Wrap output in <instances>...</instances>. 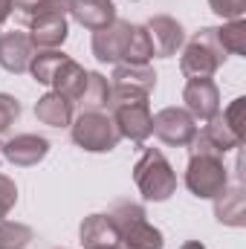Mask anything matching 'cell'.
I'll return each mask as SVG.
<instances>
[{
	"label": "cell",
	"instance_id": "2e32d148",
	"mask_svg": "<svg viewBox=\"0 0 246 249\" xmlns=\"http://www.w3.org/2000/svg\"><path fill=\"white\" fill-rule=\"evenodd\" d=\"M78 235H81L84 249L119 247V229H116V223H113L110 214H90V217H84Z\"/></svg>",
	"mask_w": 246,
	"mask_h": 249
},
{
	"label": "cell",
	"instance_id": "30bf717a",
	"mask_svg": "<svg viewBox=\"0 0 246 249\" xmlns=\"http://www.w3.org/2000/svg\"><path fill=\"white\" fill-rule=\"evenodd\" d=\"M183 102L185 110L200 122H209L211 116L220 113V90L211 78H188L183 90Z\"/></svg>",
	"mask_w": 246,
	"mask_h": 249
},
{
	"label": "cell",
	"instance_id": "9a60e30c",
	"mask_svg": "<svg viewBox=\"0 0 246 249\" xmlns=\"http://www.w3.org/2000/svg\"><path fill=\"white\" fill-rule=\"evenodd\" d=\"M29 41L35 50H58L67 35H70V26H67V15H41L35 20H29Z\"/></svg>",
	"mask_w": 246,
	"mask_h": 249
},
{
	"label": "cell",
	"instance_id": "1f68e13d",
	"mask_svg": "<svg viewBox=\"0 0 246 249\" xmlns=\"http://www.w3.org/2000/svg\"><path fill=\"white\" fill-rule=\"evenodd\" d=\"M35 3H38V0H15V12H18V15H23V12H26V9H32Z\"/></svg>",
	"mask_w": 246,
	"mask_h": 249
},
{
	"label": "cell",
	"instance_id": "d6986e66",
	"mask_svg": "<svg viewBox=\"0 0 246 249\" xmlns=\"http://www.w3.org/2000/svg\"><path fill=\"white\" fill-rule=\"evenodd\" d=\"M35 119L50 127H67V124H72V102L58 93H47L35 105Z\"/></svg>",
	"mask_w": 246,
	"mask_h": 249
},
{
	"label": "cell",
	"instance_id": "277c9868",
	"mask_svg": "<svg viewBox=\"0 0 246 249\" xmlns=\"http://www.w3.org/2000/svg\"><path fill=\"white\" fill-rule=\"evenodd\" d=\"M70 133H72V142L90 154H107L122 139L113 116L105 110H81L78 116H72Z\"/></svg>",
	"mask_w": 246,
	"mask_h": 249
},
{
	"label": "cell",
	"instance_id": "f546056e",
	"mask_svg": "<svg viewBox=\"0 0 246 249\" xmlns=\"http://www.w3.org/2000/svg\"><path fill=\"white\" fill-rule=\"evenodd\" d=\"M15 203H18V186H15V180L6 177V174H0V212L9 214L15 209Z\"/></svg>",
	"mask_w": 246,
	"mask_h": 249
},
{
	"label": "cell",
	"instance_id": "8fae6325",
	"mask_svg": "<svg viewBox=\"0 0 246 249\" xmlns=\"http://www.w3.org/2000/svg\"><path fill=\"white\" fill-rule=\"evenodd\" d=\"M50 154V142L38 133H18L6 145H0V157L15 168H32Z\"/></svg>",
	"mask_w": 246,
	"mask_h": 249
},
{
	"label": "cell",
	"instance_id": "f1b7e54d",
	"mask_svg": "<svg viewBox=\"0 0 246 249\" xmlns=\"http://www.w3.org/2000/svg\"><path fill=\"white\" fill-rule=\"evenodd\" d=\"M244 107H246V99H235L226 110H223V119L229 122V127L244 139L246 136V127H244Z\"/></svg>",
	"mask_w": 246,
	"mask_h": 249
},
{
	"label": "cell",
	"instance_id": "4316f807",
	"mask_svg": "<svg viewBox=\"0 0 246 249\" xmlns=\"http://www.w3.org/2000/svg\"><path fill=\"white\" fill-rule=\"evenodd\" d=\"M20 119V102L9 93H0V136Z\"/></svg>",
	"mask_w": 246,
	"mask_h": 249
},
{
	"label": "cell",
	"instance_id": "ba28073f",
	"mask_svg": "<svg viewBox=\"0 0 246 249\" xmlns=\"http://www.w3.org/2000/svg\"><path fill=\"white\" fill-rule=\"evenodd\" d=\"M154 133L171 148H188L197 133V119L185 107H165L154 116Z\"/></svg>",
	"mask_w": 246,
	"mask_h": 249
},
{
	"label": "cell",
	"instance_id": "4dcf8cb0",
	"mask_svg": "<svg viewBox=\"0 0 246 249\" xmlns=\"http://www.w3.org/2000/svg\"><path fill=\"white\" fill-rule=\"evenodd\" d=\"M12 12H15V0H0V26L12 18Z\"/></svg>",
	"mask_w": 246,
	"mask_h": 249
},
{
	"label": "cell",
	"instance_id": "603a6c76",
	"mask_svg": "<svg viewBox=\"0 0 246 249\" xmlns=\"http://www.w3.org/2000/svg\"><path fill=\"white\" fill-rule=\"evenodd\" d=\"M154 58V47H151V35L145 26L130 23V35H127V50H124L122 64H148Z\"/></svg>",
	"mask_w": 246,
	"mask_h": 249
},
{
	"label": "cell",
	"instance_id": "d6a6232c",
	"mask_svg": "<svg viewBox=\"0 0 246 249\" xmlns=\"http://www.w3.org/2000/svg\"><path fill=\"white\" fill-rule=\"evenodd\" d=\"M180 249H206V247H203L200 241H185V244H183Z\"/></svg>",
	"mask_w": 246,
	"mask_h": 249
},
{
	"label": "cell",
	"instance_id": "d4e9b609",
	"mask_svg": "<svg viewBox=\"0 0 246 249\" xmlns=\"http://www.w3.org/2000/svg\"><path fill=\"white\" fill-rule=\"evenodd\" d=\"M35 232L18 220H0V249H26Z\"/></svg>",
	"mask_w": 246,
	"mask_h": 249
},
{
	"label": "cell",
	"instance_id": "7402d4cb",
	"mask_svg": "<svg viewBox=\"0 0 246 249\" xmlns=\"http://www.w3.org/2000/svg\"><path fill=\"white\" fill-rule=\"evenodd\" d=\"M70 55H64L61 50H38L29 61V72L38 84H53L55 72L61 70V64L67 61Z\"/></svg>",
	"mask_w": 246,
	"mask_h": 249
},
{
	"label": "cell",
	"instance_id": "5bb4252c",
	"mask_svg": "<svg viewBox=\"0 0 246 249\" xmlns=\"http://www.w3.org/2000/svg\"><path fill=\"white\" fill-rule=\"evenodd\" d=\"M35 55V47L26 32H0V67L12 75L29 72V61Z\"/></svg>",
	"mask_w": 246,
	"mask_h": 249
},
{
	"label": "cell",
	"instance_id": "6da1fadb",
	"mask_svg": "<svg viewBox=\"0 0 246 249\" xmlns=\"http://www.w3.org/2000/svg\"><path fill=\"white\" fill-rule=\"evenodd\" d=\"M133 183L145 200L165 203L177 191V174L159 148H145V154L133 165Z\"/></svg>",
	"mask_w": 246,
	"mask_h": 249
},
{
	"label": "cell",
	"instance_id": "52a82bcc",
	"mask_svg": "<svg viewBox=\"0 0 246 249\" xmlns=\"http://www.w3.org/2000/svg\"><path fill=\"white\" fill-rule=\"evenodd\" d=\"M241 145H244V139L229 127V122L223 119V113H217V116H211L206 122L203 130L194 133L191 154H214V157H223V154H229V151H235Z\"/></svg>",
	"mask_w": 246,
	"mask_h": 249
},
{
	"label": "cell",
	"instance_id": "cb8c5ba5",
	"mask_svg": "<svg viewBox=\"0 0 246 249\" xmlns=\"http://www.w3.org/2000/svg\"><path fill=\"white\" fill-rule=\"evenodd\" d=\"M217 41L226 50V55H244L246 53V20H226L223 26H217Z\"/></svg>",
	"mask_w": 246,
	"mask_h": 249
},
{
	"label": "cell",
	"instance_id": "ac0fdd59",
	"mask_svg": "<svg viewBox=\"0 0 246 249\" xmlns=\"http://www.w3.org/2000/svg\"><path fill=\"white\" fill-rule=\"evenodd\" d=\"M214 217H217L223 226H235V229L246 226V194H244V186H235V188L226 186L217 197H214Z\"/></svg>",
	"mask_w": 246,
	"mask_h": 249
},
{
	"label": "cell",
	"instance_id": "7a4b0ae2",
	"mask_svg": "<svg viewBox=\"0 0 246 249\" xmlns=\"http://www.w3.org/2000/svg\"><path fill=\"white\" fill-rule=\"evenodd\" d=\"M226 58L229 55L217 41V26H203L185 44L183 55H180V70L188 78H211Z\"/></svg>",
	"mask_w": 246,
	"mask_h": 249
},
{
	"label": "cell",
	"instance_id": "9c48e42d",
	"mask_svg": "<svg viewBox=\"0 0 246 249\" xmlns=\"http://www.w3.org/2000/svg\"><path fill=\"white\" fill-rule=\"evenodd\" d=\"M113 122L119 136L130 139V142H145L151 133H154V116H151V107L148 102H127V105H113Z\"/></svg>",
	"mask_w": 246,
	"mask_h": 249
},
{
	"label": "cell",
	"instance_id": "7c38bea8",
	"mask_svg": "<svg viewBox=\"0 0 246 249\" xmlns=\"http://www.w3.org/2000/svg\"><path fill=\"white\" fill-rule=\"evenodd\" d=\"M127 35H130V23L127 20H113L105 29L93 32V55L102 64H122L124 61V50H127Z\"/></svg>",
	"mask_w": 246,
	"mask_h": 249
},
{
	"label": "cell",
	"instance_id": "e0dca14e",
	"mask_svg": "<svg viewBox=\"0 0 246 249\" xmlns=\"http://www.w3.org/2000/svg\"><path fill=\"white\" fill-rule=\"evenodd\" d=\"M70 15L75 18V23L96 32V29H105L116 20V6L110 0H72Z\"/></svg>",
	"mask_w": 246,
	"mask_h": 249
},
{
	"label": "cell",
	"instance_id": "5b68a950",
	"mask_svg": "<svg viewBox=\"0 0 246 249\" xmlns=\"http://www.w3.org/2000/svg\"><path fill=\"white\" fill-rule=\"evenodd\" d=\"M185 186L200 200H214L229 186V171L223 165V157L214 154H191L185 168Z\"/></svg>",
	"mask_w": 246,
	"mask_h": 249
},
{
	"label": "cell",
	"instance_id": "e575fe53",
	"mask_svg": "<svg viewBox=\"0 0 246 249\" xmlns=\"http://www.w3.org/2000/svg\"><path fill=\"white\" fill-rule=\"evenodd\" d=\"M3 217H6V214H3V212H0V220H3Z\"/></svg>",
	"mask_w": 246,
	"mask_h": 249
},
{
	"label": "cell",
	"instance_id": "44dd1931",
	"mask_svg": "<svg viewBox=\"0 0 246 249\" xmlns=\"http://www.w3.org/2000/svg\"><path fill=\"white\" fill-rule=\"evenodd\" d=\"M84 81H87V70L81 67L78 61H72V58H67L61 64V70L55 72V78H53V93H58L64 99H70V102H75L78 96H81V90H84Z\"/></svg>",
	"mask_w": 246,
	"mask_h": 249
},
{
	"label": "cell",
	"instance_id": "8992f818",
	"mask_svg": "<svg viewBox=\"0 0 246 249\" xmlns=\"http://www.w3.org/2000/svg\"><path fill=\"white\" fill-rule=\"evenodd\" d=\"M157 87V72L151 64H116L110 75L113 105L127 102H148V96Z\"/></svg>",
	"mask_w": 246,
	"mask_h": 249
},
{
	"label": "cell",
	"instance_id": "ffe728a7",
	"mask_svg": "<svg viewBox=\"0 0 246 249\" xmlns=\"http://www.w3.org/2000/svg\"><path fill=\"white\" fill-rule=\"evenodd\" d=\"M75 102L81 105V110H107V107H113L110 81H107L102 72H87L84 90H81V96H78Z\"/></svg>",
	"mask_w": 246,
	"mask_h": 249
},
{
	"label": "cell",
	"instance_id": "83f0119b",
	"mask_svg": "<svg viewBox=\"0 0 246 249\" xmlns=\"http://www.w3.org/2000/svg\"><path fill=\"white\" fill-rule=\"evenodd\" d=\"M209 9L223 20H238L246 12V0H209Z\"/></svg>",
	"mask_w": 246,
	"mask_h": 249
},
{
	"label": "cell",
	"instance_id": "836d02e7",
	"mask_svg": "<svg viewBox=\"0 0 246 249\" xmlns=\"http://www.w3.org/2000/svg\"><path fill=\"white\" fill-rule=\"evenodd\" d=\"M107 249H122V247H107Z\"/></svg>",
	"mask_w": 246,
	"mask_h": 249
},
{
	"label": "cell",
	"instance_id": "3957f363",
	"mask_svg": "<svg viewBox=\"0 0 246 249\" xmlns=\"http://www.w3.org/2000/svg\"><path fill=\"white\" fill-rule=\"evenodd\" d=\"M116 229H119V247L122 249H162V232L148 223V214L139 203H119L110 212Z\"/></svg>",
	"mask_w": 246,
	"mask_h": 249
},
{
	"label": "cell",
	"instance_id": "484cf974",
	"mask_svg": "<svg viewBox=\"0 0 246 249\" xmlns=\"http://www.w3.org/2000/svg\"><path fill=\"white\" fill-rule=\"evenodd\" d=\"M70 6H72V0H38L32 9H26V12L20 15V20L29 23V20L41 18V15H67Z\"/></svg>",
	"mask_w": 246,
	"mask_h": 249
},
{
	"label": "cell",
	"instance_id": "4fadbf2b",
	"mask_svg": "<svg viewBox=\"0 0 246 249\" xmlns=\"http://www.w3.org/2000/svg\"><path fill=\"white\" fill-rule=\"evenodd\" d=\"M148 35H151V47H154V55L157 58H171L185 41V29L183 23L171 15H154L148 23H145Z\"/></svg>",
	"mask_w": 246,
	"mask_h": 249
}]
</instances>
